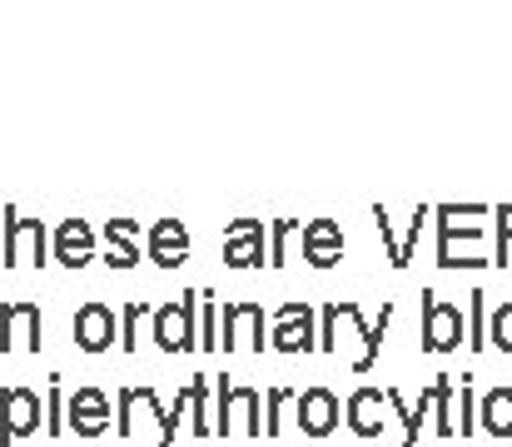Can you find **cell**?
<instances>
[{
	"mask_svg": "<svg viewBox=\"0 0 512 447\" xmlns=\"http://www.w3.org/2000/svg\"><path fill=\"white\" fill-rule=\"evenodd\" d=\"M463 348V308L423 289V353H458Z\"/></svg>",
	"mask_w": 512,
	"mask_h": 447,
	"instance_id": "obj_1",
	"label": "cell"
},
{
	"mask_svg": "<svg viewBox=\"0 0 512 447\" xmlns=\"http://www.w3.org/2000/svg\"><path fill=\"white\" fill-rule=\"evenodd\" d=\"M269 348L274 353H314L319 348V328H314V308L304 298H289L274 323H269Z\"/></svg>",
	"mask_w": 512,
	"mask_h": 447,
	"instance_id": "obj_2",
	"label": "cell"
},
{
	"mask_svg": "<svg viewBox=\"0 0 512 447\" xmlns=\"http://www.w3.org/2000/svg\"><path fill=\"white\" fill-rule=\"evenodd\" d=\"M194 308H199V294H189V289L174 298V303H160V308H155V343H160L165 353H189V348H199Z\"/></svg>",
	"mask_w": 512,
	"mask_h": 447,
	"instance_id": "obj_3",
	"label": "cell"
},
{
	"mask_svg": "<svg viewBox=\"0 0 512 447\" xmlns=\"http://www.w3.org/2000/svg\"><path fill=\"white\" fill-rule=\"evenodd\" d=\"M45 428V408L30 388H0V447H20Z\"/></svg>",
	"mask_w": 512,
	"mask_h": 447,
	"instance_id": "obj_4",
	"label": "cell"
},
{
	"mask_svg": "<svg viewBox=\"0 0 512 447\" xmlns=\"http://www.w3.org/2000/svg\"><path fill=\"white\" fill-rule=\"evenodd\" d=\"M115 343H120V318H115V308L100 303V298L80 303V308H75V348H80V353H105V348H115Z\"/></svg>",
	"mask_w": 512,
	"mask_h": 447,
	"instance_id": "obj_5",
	"label": "cell"
},
{
	"mask_svg": "<svg viewBox=\"0 0 512 447\" xmlns=\"http://www.w3.org/2000/svg\"><path fill=\"white\" fill-rule=\"evenodd\" d=\"M100 249V234L85 224V219H60L55 234H50V264H65V269H85Z\"/></svg>",
	"mask_w": 512,
	"mask_h": 447,
	"instance_id": "obj_6",
	"label": "cell"
},
{
	"mask_svg": "<svg viewBox=\"0 0 512 447\" xmlns=\"http://www.w3.org/2000/svg\"><path fill=\"white\" fill-rule=\"evenodd\" d=\"M5 219V264L15 269L20 264V239H25V264H50V249H45V224L40 219H20L15 209H0Z\"/></svg>",
	"mask_w": 512,
	"mask_h": 447,
	"instance_id": "obj_7",
	"label": "cell"
},
{
	"mask_svg": "<svg viewBox=\"0 0 512 447\" xmlns=\"http://www.w3.org/2000/svg\"><path fill=\"white\" fill-rule=\"evenodd\" d=\"M264 219H234L224 229V269H264Z\"/></svg>",
	"mask_w": 512,
	"mask_h": 447,
	"instance_id": "obj_8",
	"label": "cell"
},
{
	"mask_svg": "<svg viewBox=\"0 0 512 447\" xmlns=\"http://www.w3.org/2000/svg\"><path fill=\"white\" fill-rule=\"evenodd\" d=\"M65 423H70L75 438H105V428H115V423H110V398H105V388H75V393H70V408H65Z\"/></svg>",
	"mask_w": 512,
	"mask_h": 447,
	"instance_id": "obj_9",
	"label": "cell"
},
{
	"mask_svg": "<svg viewBox=\"0 0 512 447\" xmlns=\"http://www.w3.org/2000/svg\"><path fill=\"white\" fill-rule=\"evenodd\" d=\"M15 343H25V353H40V303H0V353H10Z\"/></svg>",
	"mask_w": 512,
	"mask_h": 447,
	"instance_id": "obj_10",
	"label": "cell"
},
{
	"mask_svg": "<svg viewBox=\"0 0 512 447\" xmlns=\"http://www.w3.org/2000/svg\"><path fill=\"white\" fill-rule=\"evenodd\" d=\"M244 413V433H264V423H259V393L254 388H234L229 378H219V413H214V433H234V418Z\"/></svg>",
	"mask_w": 512,
	"mask_h": 447,
	"instance_id": "obj_11",
	"label": "cell"
},
{
	"mask_svg": "<svg viewBox=\"0 0 512 447\" xmlns=\"http://www.w3.org/2000/svg\"><path fill=\"white\" fill-rule=\"evenodd\" d=\"M294 408H299L294 418H299V428H304L309 438H329L343 418V403L329 388H304V393L294 398Z\"/></svg>",
	"mask_w": 512,
	"mask_h": 447,
	"instance_id": "obj_12",
	"label": "cell"
},
{
	"mask_svg": "<svg viewBox=\"0 0 512 447\" xmlns=\"http://www.w3.org/2000/svg\"><path fill=\"white\" fill-rule=\"evenodd\" d=\"M140 239H145L140 219H105V264L110 269H135L145 259Z\"/></svg>",
	"mask_w": 512,
	"mask_h": 447,
	"instance_id": "obj_13",
	"label": "cell"
},
{
	"mask_svg": "<svg viewBox=\"0 0 512 447\" xmlns=\"http://www.w3.org/2000/svg\"><path fill=\"white\" fill-rule=\"evenodd\" d=\"M145 254L160 264V269H179L189 259V229L179 219H155L145 229Z\"/></svg>",
	"mask_w": 512,
	"mask_h": 447,
	"instance_id": "obj_14",
	"label": "cell"
},
{
	"mask_svg": "<svg viewBox=\"0 0 512 447\" xmlns=\"http://www.w3.org/2000/svg\"><path fill=\"white\" fill-rule=\"evenodd\" d=\"M383 408H388V393L383 388H358L343 408V423L353 428V438H383Z\"/></svg>",
	"mask_w": 512,
	"mask_h": 447,
	"instance_id": "obj_15",
	"label": "cell"
},
{
	"mask_svg": "<svg viewBox=\"0 0 512 447\" xmlns=\"http://www.w3.org/2000/svg\"><path fill=\"white\" fill-rule=\"evenodd\" d=\"M304 259L314 269H334L343 259V224L339 219H309L304 224Z\"/></svg>",
	"mask_w": 512,
	"mask_h": 447,
	"instance_id": "obj_16",
	"label": "cell"
},
{
	"mask_svg": "<svg viewBox=\"0 0 512 447\" xmlns=\"http://www.w3.org/2000/svg\"><path fill=\"white\" fill-rule=\"evenodd\" d=\"M453 398H458V378L453 373H438L433 388L418 398V408L433 413V433L438 438H458V428H453Z\"/></svg>",
	"mask_w": 512,
	"mask_h": 447,
	"instance_id": "obj_17",
	"label": "cell"
},
{
	"mask_svg": "<svg viewBox=\"0 0 512 447\" xmlns=\"http://www.w3.org/2000/svg\"><path fill=\"white\" fill-rule=\"evenodd\" d=\"M478 428L493 438H512V388H493L478 403Z\"/></svg>",
	"mask_w": 512,
	"mask_h": 447,
	"instance_id": "obj_18",
	"label": "cell"
},
{
	"mask_svg": "<svg viewBox=\"0 0 512 447\" xmlns=\"http://www.w3.org/2000/svg\"><path fill=\"white\" fill-rule=\"evenodd\" d=\"M388 323H393V303H383V313L373 318V328H363V353L353 358V373H368V368L378 363V348H383V333H388Z\"/></svg>",
	"mask_w": 512,
	"mask_h": 447,
	"instance_id": "obj_19",
	"label": "cell"
},
{
	"mask_svg": "<svg viewBox=\"0 0 512 447\" xmlns=\"http://www.w3.org/2000/svg\"><path fill=\"white\" fill-rule=\"evenodd\" d=\"M453 428H458L463 438H473V433H478V398H473V373H463V383H458V413H453Z\"/></svg>",
	"mask_w": 512,
	"mask_h": 447,
	"instance_id": "obj_20",
	"label": "cell"
},
{
	"mask_svg": "<svg viewBox=\"0 0 512 447\" xmlns=\"http://www.w3.org/2000/svg\"><path fill=\"white\" fill-rule=\"evenodd\" d=\"M488 348L512 353V298L508 303H498V308L488 313Z\"/></svg>",
	"mask_w": 512,
	"mask_h": 447,
	"instance_id": "obj_21",
	"label": "cell"
},
{
	"mask_svg": "<svg viewBox=\"0 0 512 447\" xmlns=\"http://www.w3.org/2000/svg\"><path fill=\"white\" fill-rule=\"evenodd\" d=\"M468 318H473V323H468V333H473L468 343H473V348H488V294H483V289L468 294Z\"/></svg>",
	"mask_w": 512,
	"mask_h": 447,
	"instance_id": "obj_22",
	"label": "cell"
},
{
	"mask_svg": "<svg viewBox=\"0 0 512 447\" xmlns=\"http://www.w3.org/2000/svg\"><path fill=\"white\" fill-rule=\"evenodd\" d=\"M493 214H498V239H493V259H488V264L508 269V254H512V204H498Z\"/></svg>",
	"mask_w": 512,
	"mask_h": 447,
	"instance_id": "obj_23",
	"label": "cell"
},
{
	"mask_svg": "<svg viewBox=\"0 0 512 447\" xmlns=\"http://www.w3.org/2000/svg\"><path fill=\"white\" fill-rule=\"evenodd\" d=\"M45 433H65V378L50 373V418H45Z\"/></svg>",
	"mask_w": 512,
	"mask_h": 447,
	"instance_id": "obj_24",
	"label": "cell"
},
{
	"mask_svg": "<svg viewBox=\"0 0 512 447\" xmlns=\"http://www.w3.org/2000/svg\"><path fill=\"white\" fill-rule=\"evenodd\" d=\"M140 323H145V298H135V303L125 308V318H120V348L135 353V343H140Z\"/></svg>",
	"mask_w": 512,
	"mask_h": 447,
	"instance_id": "obj_25",
	"label": "cell"
},
{
	"mask_svg": "<svg viewBox=\"0 0 512 447\" xmlns=\"http://www.w3.org/2000/svg\"><path fill=\"white\" fill-rule=\"evenodd\" d=\"M373 229L383 234V254H388V264L403 269V264H398V234H393V219L383 214V204H373Z\"/></svg>",
	"mask_w": 512,
	"mask_h": 447,
	"instance_id": "obj_26",
	"label": "cell"
},
{
	"mask_svg": "<svg viewBox=\"0 0 512 447\" xmlns=\"http://www.w3.org/2000/svg\"><path fill=\"white\" fill-rule=\"evenodd\" d=\"M294 229H299V219H279V224H274V249H269V264H274V269L289 264V259H284V244H289Z\"/></svg>",
	"mask_w": 512,
	"mask_h": 447,
	"instance_id": "obj_27",
	"label": "cell"
}]
</instances>
